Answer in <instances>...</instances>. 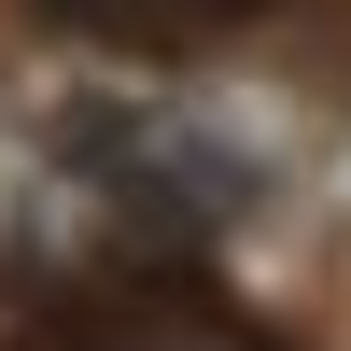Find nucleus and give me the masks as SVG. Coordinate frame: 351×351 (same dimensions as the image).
Instances as JSON below:
<instances>
[{"mask_svg": "<svg viewBox=\"0 0 351 351\" xmlns=\"http://www.w3.org/2000/svg\"><path fill=\"white\" fill-rule=\"evenodd\" d=\"M28 351H281V337H253L239 309H211L197 281H169V295H141V281H127L112 309H56Z\"/></svg>", "mask_w": 351, "mask_h": 351, "instance_id": "f257e3e1", "label": "nucleus"}, {"mask_svg": "<svg viewBox=\"0 0 351 351\" xmlns=\"http://www.w3.org/2000/svg\"><path fill=\"white\" fill-rule=\"evenodd\" d=\"M169 14H267V0H169Z\"/></svg>", "mask_w": 351, "mask_h": 351, "instance_id": "f03ea898", "label": "nucleus"}]
</instances>
